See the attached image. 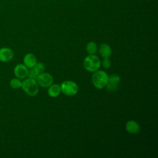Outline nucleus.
Segmentation results:
<instances>
[{"instance_id": "obj_1", "label": "nucleus", "mask_w": 158, "mask_h": 158, "mask_svg": "<svg viewBox=\"0 0 158 158\" xmlns=\"http://www.w3.org/2000/svg\"><path fill=\"white\" fill-rule=\"evenodd\" d=\"M109 76L105 71L98 70L94 72L91 77V81L94 86L98 89H102L106 87L108 81Z\"/></svg>"}, {"instance_id": "obj_2", "label": "nucleus", "mask_w": 158, "mask_h": 158, "mask_svg": "<svg viewBox=\"0 0 158 158\" xmlns=\"http://www.w3.org/2000/svg\"><path fill=\"white\" fill-rule=\"evenodd\" d=\"M21 88L27 94L30 96H36L39 91V86L36 80L30 78L22 81Z\"/></svg>"}, {"instance_id": "obj_3", "label": "nucleus", "mask_w": 158, "mask_h": 158, "mask_svg": "<svg viewBox=\"0 0 158 158\" xmlns=\"http://www.w3.org/2000/svg\"><path fill=\"white\" fill-rule=\"evenodd\" d=\"M83 66L87 71L94 72L100 67L101 61L97 56L94 54H89L85 58Z\"/></svg>"}, {"instance_id": "obj_4", "label": "nucleus", "mask_w": 158, "mask_h": 158, "mask_svg": "<svg viewBox=\"0 0 158 158\" xmlns=\"http://www.w3.org/2000/svg\"><path fill=\"white\" fill-rule=\"evenodd\" d=\"M60 87L61 91L69 96H74L78 91V86L77 84L70 80L64 81L61 83Z\"/></svg>"}, {"instance_id": "obj_5", "label": "nucleus", "mask_w": 158, "mask_h": 158, "mask_svg": "<svg viewBox=\"0 0 158 158\" xmlns=\"http://www.w3.org/2000/svg\"><path fill=\"white\" fill-rule=\"evenodd\" d=\"M36 81L39 85L43 88H48L52 84L53 78L52 75L48 73H41L38 75Z\"/></svg>"}, {"instance_id": "obj_6", "label": "nucleus", "mask_w": 158, "mask_h": 158, "mask_svg": "<svg viewBox=\"0 0 158 158\" xmlns=\"http://www.w3.org/2000/svg\"><path fill=\"white\" fill-rule=\"evenodd\" d=\"M120 81V77L117 74H112L109 77L106 86L109 91H115Z\"/></svg>"}, {"instance_id": "obj_7", "label": "nucleus", "mask_w": 158, "mask_h": 158, "mask_svg": "<svg viewBox=\"0 0 158 158\" xmlns=\"http://www.w3.org/2000/svg\"><path fill=\"white\" fill-rule=\"evenodd\" d=\"M14 52L12 49L7 47L0 48V61L7 62L10 61L14 57Z\"/></svg>"}, {"instance_id": "obj_8", "label": "nucleus", "mask_w": 158, "mask_h": 158, "mask_svg": "<svg viewBox=\"0 0 158 158\" xmlns=\"http://www.w3.org/2000/svg\"><path fill=\"white\" fill-rule=\"evenodd\" d=\"M14 73L17 78L23 79L28 76V69L24 64H19L15 67Z\"/></svg>"}, {"instance_id": "obj_9", "label": "nucleus", "mask_w": 158, "mask_h": 158, "mask_svg": "<svg viewBox=\"0 0 158 158\" xmlns=\"http://www.w3.org/2000/svg\"><path fill=\"white\" fill-rule=\"evenodd\" d=\"M36 62V57L32 53H28L23 57V64L27 68H33Z\"/></svg>"}, {"instance_id": "obj_10", "label": "nucleus", "mask_w": 158, "mask_h": 158, "mask_svg": "<svg viewBox=\"0 0 158 158\" xmlns=\"http://www.w3.org/2000/svg\"><path fill=\"white\" fill-rule=\"evenodd\" d=\"M126 130L131 134H136L139 131L140 127L139 124L134 120H129L125 125Z\"/></svg>"}, {"instance_id": "obj_11", "label": "nucleus", "mask_w": 158, "mask_h": 158, "mask_svg": "<svg viewBox=\"0 0 158 158\" xmlns=\"http://www.w3.org/2000/svg\"><path fill=\"white\" fill-rule=\"evenodd\" d=\"M99 52L102 57H109L112 54V49L109 44L106 43H102L99 46Z\"/></svg>"}, {"instance_id": "obj_12", "label": "nucleus", "mask_w": 158, "mask_h": 158, "mask_svg": "<svg viewBox=\"0 0 158 158\" xmlns=\"http://www.w3.org/2000/svg\"><path fill=\"white\" fill-rule=\"evenodd\" d=\"M60 87L57 84L51 85L49 86L48 89V93L50 97L52 98H56L57 97L60 93Z\"/></svg>"}, {"instance_id": "obj_13", "label": "nucleus", "mask_w": 158, "mask_h": 158, "mask_svg": "<svg viewBox=\"0 0 158 158\" xmlns=\"http://www.w3.org/2000/svg\"><path fill=\"white\" fill-rule=\"evenodd\" d=\"M86 50L89 54H95L97 51V44L96 43L91 41L89 42L86 46Z\"/></svg>"}, {"instance_id": "obj_14", "label": "nucleus", "mask_w": 158, "mask_h": 158, "mask_svg": "<svg viewBox=\"0 0 158 158\" xmlns=\"http://www.w3.org/2000/svg\"><path fill=\"white\" fill-rule=\"evenodd\" d=\"M9 84L12 88L19 89L22 87V81L18 78H14L10 80Z\"/></svg>"}, {"instance_id": "obj_15", "label": "nucleus", "mask_w": 158, "mask_h": 158, "mask_svg": "<svg viewBox=\"0 0 158 158\" xmlns=\"http://www.w3.org/2000/svg\"><path fill=\"white\" fill-rule=\"evenodd\" d=\"M33 68H34V69L40 74L44 71L45 66H44V64L42 62H38V63L36 62V64Z\"/></svg>"}, {"instance_id": "obj_16", "label": "nucleus", "mask_w": 158, "mask_h": 158, "mask_svg": "<svg viewBox=\"0 0 158 158\" xmlns=\"http://www.w3.org/2000/svg\"><path fill=\"white\" fill-rule=\"evenodd\" d=\"M38 75H39V73L34 69V68H31V69H30V70H28V76L30 78L36 80Z\"/></svg>"}, {"instance_id": "obj_17", "label": "nucleus", "mask_w": 158, "mask_h": 158, "mask_svg": "<svg viewBox=\"0 0 158 158\" xmlns=\"http://www.w3.org/2000/svg\"><path fill=\"white\" fill-rule=\"evenodd\" d=\"M110 61L109 59V57H104V59L102 62V65L105 69H108L110 67Z\"/></svg>"}]
</instances>
